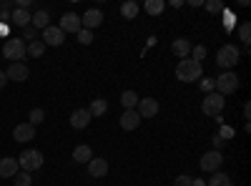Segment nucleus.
<instances>
[{
	"mask_svg": "<svg viewBox=\"0 0 251 186\" xmlns=\"http://www.w3.org/2000/svg\"><path fill=\"white\" fill-rule=\"evenodd\" d=\"M201 76H203L201 63H196V60H191V58L178 60V66H176V78L178 80H183V83H196Z\"/></svg>",
	"mask_w": 251,
	"mask_h": 186,
	"instance_id": "f257e3e1",
	"label": "nucleus"
},
{
	"mask_svg": "<svg viewBox=\"0 0 251 186\" xmlns=\"http://www.w3.org/2000/svg\"><path fill=\"white\" fill-rule=\"evenodd\" d=\"M239 60H241V51H239L236 46H231V43L221 46L219 53H216V63H219L224 71H231V68L239 63Z\"/></svg>",
	"mask_w": 251,
	"mask_h": 186,
	"instance_id": "f03ea898",
	"label": "nucleus"
},
{
	"mask_svg": "<svg viewBox=\"0 0 251 186\" xmlns=\"http://www.w3.org/2000/svg\"><path fill=\"white\" fill-rule=\"evenodd\" d=\"M239 88V76L234 73V71H224L219 78H214V91L219 93V96H228V93H234Z\"/></svg>",
	"mask_w": 251,
	"mask_h": 186,
	"instance_id": "7ed1b4c3",
	"label": "nucleus"
},
{
	"mask_svg": "<svg viewBox=\"0 0 251 186\" xmlns=\"http://www.w3.org/2000/svg\"><path fill=\"white\" fill-rule=\"evenodd\" d=\"M43 154H40L38 149H25L23 154L18 156V166L23 169V171H28V174H33V171H38L40 166H43Z\"/></svg>",
	"mask_w": 251,
	"mask_h": 186,
	"instance_id": "20e7f679",
	"label": "nucleus"
},
{
	"mask_svg": "<svg viewBox=\"0 0 251 186\" xmlns=\"http://www.w3.org/2000/svg\"><path fill=\"white\" fill-rule=\"evenodd\" d=\"M3 55L10 60V63H20L25 58V40L23 38H8L3 46Z\"/></svg>",
	"mask_w": 251,
	"mask_h": 186,
	"instance_id": "39448f33",
	"label": "nucleus"
},
{
	"mask_svg": "<svg viewBox=\"0 0 251 186\" xmlns=\"http://www.w3.org/2000/svg\"><path fill=\"white\" fill-rule=\"evenodd\" d=\"M224 106H226L224 96H219L216 91H214V93H206V98L201 101V113H203V116H221Z\"/></svg>",
	"mask_w": 251,
	"mask_h": 186,
	"instance_id": "423d86ee",
	"label": "nucleus"
},
{
	"mask_svg": "<svg viewBox=\"0 0 251 186\" xmlns=\"http://www.w3.org/2000/svg\"><path fill=\"white\" fill-rule=\"evenodd\" d=\"M224 163V156H221V151H206L203 156H201V161H199V166H201V171H208V174H214V171H219V166Z\"/></svg>",
	"mask_w": 251,
	"mask_h": 186,
	"instance_id": "0eeeda50",
	"label": "nucleus"
},
{
	"mask_svg": "<svg viewBox=\"0 0 251 186\" xmlns=\"http://www.w3.org/2000/svg\"><path fill=\"white\" fill-rule=\"evenodd\" d=\"M43 43H46V48H48V46L58 48V46L66 43V33H63L58 26H48V28L43 30Z\"/></svg>",
	"mask_w": 251,
	"mask_h": 186,
	"instance_id": "6e6552de",
	"label": "nucleus"
},
{
	"mask_svg": "<svg viewBox=\"0 0 251 186\" xmlns=\"http://www.w3.org/2000/svg\"><path fill=\"white\" fill-rule=\"evenodd\" d=\"M13 138L18 141V143H25V141H33L35 138V126L33 123H18V126L13 129Z\"/></svg>",
	"mask_w": 251,
	"mask_h": 186,
	"instance_id": "1a4fd4ad",
	"label": "nucleus"
},
{
	"mask_svg": "<svg viewBox=\"0 0 251 186\" xmlns=\"http://www.w3.org/2000/svg\"><path fill=\"white\" fill-rule=\"evenodd\" d=\"M8 80H15V83H23V80H28L30 76V68L25 63H10V68L5 71Z\"/></svg>",
	"mask_w": 251,
	"mask_h": 186,
	"instance_id": "9d476101",
	"label": "nucleus"
},
{
	"mask_svg": "<svg viewBox=\"0 0 251 186\" xmlns=\"http://www.w3.org/2000/svg\"><path fill=\"white\" fill-rule=\"evenodd\" d=\"M63 33H75L78 35V30L83 28L80 26V15H75V13H66V15H63L60 18V26H58Z\"/></svg>",
	"mask_w": 251,
	"mask_h": 186,
	"instance_id": "9b49d317",
	"label": "nucleus"
},
{
	"mask_svg": "<svg viewBox=\"0 0 251 186\" xmlns=\"http://www.w3.org/2000/svg\"><path fill=\"white\" fill-rule=\"evenodd\" d=\"M158 101L156 98H141L138 101V116L141 118H153L156 113H158Z\"/></svg>",
	"mask_w": 251,
	"mask_h": 186,
	"instance_id": "f8f14e48",
	"label": "nucleus"
},
{
	"mask_svg": "<svg viewBox=\"0 0 251 186\" xmlns=\"http://www.w3.org/2000/svg\"><path fill=\"white\" fill-rule=\"evenodd\" d=\"M91 113H88V108H75L73 113H71V126L75 129V131H83L91 123Z\"/></svg>",
	"mask_w": 251,
	"mask_h": 186,
	"instance_id": "ddd939ff",
	"label": "nucleus"
},
{
	"mask_svg": "<svg viewBox=\"0 0 251 186\" xmlns=\"http://www.w3.org/2000/svg\"><path fill=\"white\" fill-rule=\"evenodd\" d=\"M100 23H103V13H100V10H96V8L86 10V15L80 18V26L86 28V30H93V28H98Z\"/></svg>",
	"mask_w": 251,
	"mask_h": 186,
	"instance_id": "4468645a",
	"label": "nucleus"
},
{
	"mask_svg": "<svg viewBox=\"0 0 251 186\" xmlns=\"http://www.w3.org/2000/svg\"><path fill=\"white\" fill-rule=\"evenodd\" d=\"M88 174H91L93 179L106 176V174H108V161H106V159H100V156L91 159V161H88Z\"/></svg>",
	"mask_w": 251,
	"mask_h": 186,
	"instance_id": "2eb2a0df",
	"label": "nucleus"
},
{
	"mask_svg": "<svg viewBox=\"0 0 251 186\" xmlns=\"http://www.w3.org/2000/svg\"><path fill=\"white\" fill-rule=\"evenodd\" d=\"M18 171H20V166H18V159H13V156L0 159V176H3V179H13Z\"/></svg>",
	"mask_w": 251,
	"mask_h": 186,
	"instance_id": "dca6fc26",
	"label": "nucleus"
},
{
	"mask_svg": "<svg viewBox=\"0 0 251 186\" xmlns=\"http://www.w3.org/2000/svg\"><path fill=\"white\" fill-rule=\"evenodd\" d=\"M138 123H141L138 111H123V113H121V129H123V131H136Z\"/></svg>",
	"mask_w": 251,
	"mask_h": 186,
	"instance_id": "f3484780",
	"label": "nucleus"
},
{
	"mask_svg": "<svg viewBox=\"0 0 251 186\" xmlns=\"http://www.w3.org/2000/svg\"><path fill=\"white\" fill-rule=\"evenodd\" d=\"M30 18H33V13H30V10L15 8V10L10 13V23H13V26H18V28H28V26H30Z\"/></svg>",
	"mask_w": 251,
	"mask_h": 186,
	"instance_id": "a211bd4d",
	"label": "nucleus"
},
{
	"mask_svg": "<svg viewBox=\"0 0 251 186\" xmlns=\"http://www.w3.org/2000/svg\"><path fill=\"white\" fill-rule=\"evenodd\" d=\"M191 48H194V46H191V40H188V38H176V40H174V46H171V51H174L181 60L191 55Z\"/></svg>",
	"mask_w": 251,
	"mask_h": 186,
	"instance_id": "6ab92c4d",
	"label": "nucleus"
},
{
	"mask_svg": "<svg viewBox=\"0 0 251 186\" xmlns=\"http://www.w3.org/2000/svg\"><path fill=\"white\" fill-rule=\"evenodd\" d=\"M48 20H50V15H48V10H35V15L30 18V26L35 28V30H46L50 23H48Z\"/></svg>",
	"mask_w": 251,
	"mask_h": 186,
	"instance_id": "aec40b11",
	"label": "nucleus"
},
{
	"mask_svg": "<svg viewBox=\"0 0 251 186\" xmlns=\"http://www.w3.org/2000/svg\"><path fill=\"white\" fill-rule=\"evenodd\" d=\"M138 93L136 91H123L121 93V103H123V108L126 111H136V106H138Z\"/></svg>",
	"mask_w": 251,
	"mask_h": 186,
	"instance_id": "412c9836",
	"label": "nucleus"
},
{
	"mask_svg": "<svg viewBox=\"0 0 251 186\" xmlns=\"http://www.w3.org/2000/svg\"><path fill=\"white\" fill-rule=\"evenodd\" d=\"M91 159H93V151H91V146H86V143L73 149V161L75 163H88Z\"/></svg>",
	"mask_w": 251,
	"mask_h": 186,
	"instance_id": "4be33fe9",
	"label": "nucleus"
},
{
	"mask_svg": "<svg viewBox=\"0 0 251 186\" xmlns=\"http://www.w3.org/2000/svg\"><path fill=\"white\" fill-rule=\"evenodd\" d=\"M206 186H234V181H231V176L224 174V171H214Z\"/></svg>",
	"mask_w": 251,
	"mask_h": 186,
	"instance_id": "5701e85b",
	"label": "nucleus"
},
{
	"mask_svg": "<svg viewBox=\"0 0 251 186\" xmlns=\"http://www.w3.org/2000/svg\"><path fill=\"white\" fill-rule=\"evenodd\" d=\"M46 53V43L43 40H30V43L25 46V55H30V58H40Z\"/></svg>",
	"mask_w": 251,
	"mask_h": 186,
	"instance_id": "b1692460",
	"label": "nucleus"
},
{
	"mask_svg": "<svg viewBox=\"0 0 251 186\" xmlns=\"http://www.w3.org/2000/svg\"><path fill=\"white\" fill-rule=\"evenodd\" d=\"M138 3H133V0H128V3H123L121 5V15L126 18V20H136V15H138Z\"/></svg>",
	"mask_w": 251,
	"mask_h": 186,
	"instance_id": "393cba45",
	"label": "nucleus"
},
{
	"mask_svg": "<svg viewBox=\"0 0 251 186\" xmlns=\"http://www.w3.org/2000/svg\"><path fill=\"white\" fill-rule=\"evenodd\" d=\"M106 111H108V101H106V98H96V101L91 103V108H88L91 116H103Z\"/></svg>",
	"mask_w": 251,
	"mask_h": 186,
	"instance_id": "a878e982",
	"label": "nucleus"
},
{
	"mask_svg": "<svg viewBox=\"0 0 251 186\" xmlns=\"http://www.w3.org/2000/svg\"><path fill=\"white\" fill-rule=\"evenodd\" d=\"M163 8H166L163 0H146V5H143V10L149 13V15H161Z\"/></svg>",
	"mask_w": 251,
	"mask_h": 186,
	"instance_id": "bb28decb",
	"label": "nucleus"
},
{
	"mask_svg": "<svg viewBox=\"0 0 251 186\" xmlns=\"http://www.w3.org/2000/svg\"><path fill=\"white\" fill-rule=\"evenodd\" d=\"M239 38H241L244 46H249V40H251V23L249 20H244V23L239 26Z\"/></svg>",
	"mask_w": 251,
	"mask_h": 186,
	"instance_id": "cd10ccee",
	"label": "nucleus"
},
{
	"mask_svg": "<svg viewBox=\"0 0 251 186\" xmlns=\"http://www.w3.org/2000/svg\"><path fill=\"white\" fill-rule=\"evenodd\" d=\"M13 179H15V181H13L15 186H30V184H33V176H30L28 171H18Z\"/></svg>",
	"mask_w": 251,
	"mask_h": 186,
	"instance_id": "c85d7f7f",
	"label": "nucleus"
},
{
	"mask_svg": "<svg viewBox=\"0 0 251 186\" xmlns=\"http://www.w3.org/2000/svg\"><path fill=\"white\" fill-rule=\"evenodd\" d=\"M43 118H46V111H43V108H33V111L28 113V123H33V126L43 123Z\"/></svg>",
	"mask_w": 251,
	"mask_h": 186,
	"instance_id": "c756f323",
	"label": "nucleus"
},
{
	"mask_svg": "<svg viewBox=\"0 0 251 186\" xmlns=\"http://www.w3.org/2000/svg\"><path fill=\"white\" fill-rule=\"evenodd\" d=\"M78 43H80V46H91V43H93V30L80 28V30H78Z\"/></svg>",
	"mask_w": 251,
	"mask_h": 186,
	"instance_id": "7c9ffc66",
	"label": "nucleus"
},
{
	"mask_svg": "<svg viewBox=\"0 0 251 186\" xmlns=\"http://www.w3.org/2000/svg\"><path fill=\"white\" fill-rule=\"evenodd\" d=\"M206 46H196V48H191V60H196V63H201V60L206 58Z\"/></svg>",
	"mask_w": 251,
	"mask_h": 186,
	"instance_id": "2f4dec72",
	"label": "nucleus"
},
{
	"mask_svg": "<svg viewBox=\"0 0 251 186\" xmlns=\"http://www.w3.org/2000/svg\"><path fill=\"white\" fill-rule=\"evenodd\" d=\"M216 136H219L221 141H228V138H234V129H231V126H221Z\"/></svg>",
	"mask_w": 251,
	"mask_h": 186,
	"instance_id": "473e14b6",
	"label": "nucleus"
},
{
	"mask_svg": "<svg viewBox=\"0 0 251 186\" xmlns=\"http://www.w3.org/2000/svg\"><path fill=\"white\" fill-rule=\"evenodd\" d=\"M224 28H226V33L234 30V15L228 13V10H224Z\"/></svg>",
	"mask_w": 251,
	"mask_h": 186,
	"instance_id": "72a5a7b5",
	"label": "nucleus"
},
{
	"mask_svg": "<svg viewBox=\"0 0 251 186\" xmlns=\"http://www.w3.org/2000/svg\"><path fill=\"white\" fill-rule=\"evenodd\" d=\"M174 186H194V179H191V176H186V174H181V176H176Z\"/></svg>",
	"mask_w": 251,
	"mask_h": 186,
	"instance_id": "f704fd0d",
	"label": "nucleus"
},
{
	"mask_svg": "<svg viewBox=\"0 0 251 186\" xmlns=\"http://www.w3.org/2000/svg\"><path fill=\"white\" fill-rule=\"evenodd\" d=\"M208 13H221V3H216V0H208V3H203Z\"/></svg>",
	"mask_w": 251,
	"mask_h": 186,
	"instance_id": "c9c22d12",
	"label": "nucleus"
},
{
	"mask_svg": "<svg viewBox=\"0 0 251 186\" xmlns=\"http://www.w3.org/2000/svg\"><path fill=\"white\" fill-rule=\"evenodd\" d=\"M201 88H203L206 93H214V78H203V80H201Z\"/></svg>",
	"mask_w": 251,
	"mask_h": 186,
	"instance_id": "e433bc0d",
	"label": "nucleus"
},
{
	"mask_svg": "<svg viewBox=\"0 0 251 186\" xmlns=\"http://www.w3.org/2000/svg\"><path fill=\"white\" fill-rule=\"evenodd\" d=\"M35 33H38V30H35L33 26H28V28H23V38H25V40H35Z\"/></svg>",
	"mask_w": 251,
	"mask_h": 186,
	"instance_id": "4c0bfd02",
	"label": "nucleus"
},
{
	"mask_svg": "<svg viewBox=\"0 0 251 186\" xmlns=\"http://www.w3.org/2000/svg\"><path fill=\"white\" fill-rule=\"evenodd\" d=\"M0 10H15V3L13 0H3V3H0Z\"/></svg>",
	"mask_w": 251,
	"mask_h": 186,
	"instance_id": "58836bf2",
	"label": "nucleus"
},
{
	"mask_svg": "<svg viewBox=\"0 0 251 186\" xmlns=\"http://www.w3.org/2000/svg\"><path fill=\"white\" fill-rule=\"evenodd\" d=\"M10 13L13 10H0V23H10Z\"/></svg>",
	"mask_w": 251,
	"mask_h": 186,
	"instance_id": "ea45409f",
	"label": "nucleus"
},
{
	"mask_svg": "<svg viewBox=\"0 0 251 186\" xmlns=\"http://www.w3.org/2000/svg\"><path fill=\"white\" fill-rule=\"evenodd\" d=\"M244 118H246V121L251 118V103H244Z\"/></svg>",
	"mask_w": 251,
	"mask_h": 186,
	"instance_id": "a19ab883",
	"label": "nucleus"
},
{
	"mask_svg": "<svg viewBox=\"0 0 251 186\" xmlns=\"http://www.w3.org/2000/svg\"><path fill=\"white\" fill-rule=\"evenodd\" d=\"M5 83H8V76L5 71H0V88H5Z\"/></svg>",
	"mask_w": 251,
	"mask_h": 186,
	"instance_id": "79ce46f5",
	"label": "nucleus"
},
{
	"mask_svg": "<svg viewBox=\"0 0 251 186\" xmlns=\"http://www.w3.org/2000/svg\"><path fill=\"white\" fill-rule=\"evenodd\" d=\"M10 33V28H8V23H0V35H8Z\"/></svg>",
	"mask_w": 251,
	"mask_h": 186,
	"instance_id": "37998d69",
	"label": "nucleus"
},
{
	"mask_svg": "<svg viewBox=\"0 0 251 186\" xmlns=\"http://www.w3.org/2000/svg\"><path fill=\"white\" fill-rule=\"evenodd\" d=\"M194 186H206V184H201V181H199V179H196V181H194Z\"/></svg>",
	"mask_w": 251,
	"mask_h": 186,
	"instance_id": "c03bdc74",
	"label": "nucleus"
}]
</instances>
